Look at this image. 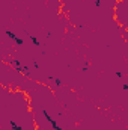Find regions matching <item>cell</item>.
Listing matches in <instances>:
<instances>
[{
    "mask_svg": "<svg viewBox=\"0 0 128 130\" xmlns=\"http://www.w3.org/2000/svg\"><path fill=\"white\" fill-rule=\"evenodd\" d=\"M11 126H12V129H14V130H21V127H18L14 121H11Z\"/></svg>",
    "mask_w": 128,
    "mask_h": 130,
    "instance_id": "6da1fadb",
    "label": "cell"
},
{
    "mask_svg": "<svg viewBox=\"0 0 128 130\" xmlns=\"http://www.w3.org/2000/svg\"><path fill=\"white\" fill-rule=\"evenodd\" d=\"M32 41H33V44H36V45H38V44H39V41H38V39H36V38H35V36H32Z\"/></svg>",
    "mask_w": 128,
    "mask_h": 130,
    "instance_id": "7a4b0ae2",
    "label": "cell"
}]
</instances>
